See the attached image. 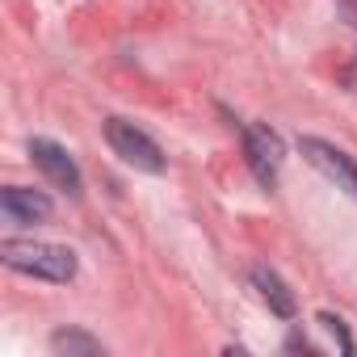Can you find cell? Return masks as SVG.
<instances>
[{
    "label": "cell",
    "instance_id": "cell-1",
    "mask_svg": "<svg viewBox=\"0 0 357 357\" xmlns=\"http://www.w3.org/2000/svg\"><path fill=\"white\" fill-rule=\"evenodd\" d=\"M5 265L43 282H72L76 278V252L63 244H38V240H9Z\"/></svg>",
    "mask_w": 357,
    "mask_h": 357
},
{
    "label": "cell",
    "instance_id": "cell-2",
    "mask_svg": "<svg viewBox=\"0 0 357 357\" xmlns=\"http://www.w3.org/2000/svg\"><path fill=\"white\" fill-rule=\"evenodd\" d=\"M105 139H109L114 155H122L130 168H139V172H164V151H160L155 139L143 135L135 122H126V118H109V122H105Z\"/></svg>",
    "mask_w": 357,
    "mask_h": 357
},
{
    "label": "cell",
    "instance_id": "cell-3",
    "mask_svg": "<svg viewBox=\"0 0 357 357\" xmlns=\"http://www.w3.org/2000/svg\"><path fill=\"white\" fill-rule=\"evenodd\" d=\"M244 155H248V164H252V172H257V181H261V185H273L278 172H282L286 147H282L278 130L252 122V126H244Z\"/></svg>",
    "mask_w": 357,
    "mask_h": 357
},
{
    "label": "cell",
    "instance_id": "cell-4",
    "mask_svg": "<svg viewBox=\"0 0 357 357\" xmlns=\"http://www.w3.org/2000/svg\"><path fill=\"white\" fill-rule=\"evenodd\" d=\"M303 155L328 176L336 190H344V194L357 198V160H353V155H344L340 147H332V143H324V139H303Z\"/></svg>",
    "mask_w": 357,
    "mask_h": 357
},
{
    "label": "cell",
    "instance_id": "cell-5",
    "mask_svg": "<svg viewBox=\"0 0 357 357\" xmlns=\"http://www.w3.org/2000/svg\"><path fill=\"white\" fill-rule=\"evenodd\" d=\"M30 155H34V164L47 172L51 185H59V190H68V194H80V168H76V160L68 155V147H59L55 139H34V143H30Z\"/></svg>",
    "mask_w": 357,
    "mask_h": 357
},
{
    "label": "cell",
    "instance_id": "cell-6",
    "mask_svg": "<svg viewBox=\"0 0 357 357\" xmlns=\"http://www.w3.org/2000/svg\"><path fill=\"white\" fill-rule=\"evenodd\" d=\"M0 211H5L13 223H47L51 219V198L43 190H22V185H9L0 194Z\"/></svg>",
    "mask_w": 357,
    "mask_h": 357
},
{
    "label": "cell",
    "instance_id": "cell-7",
    "mask_svg": "<svg viewBox=\"0 0 357 357\" xmlns=\"http://www.w3.org/2000/svg\"><path fill=\"white\" fill-rule=\"evenodd\" d=\"M252 286L261 290V298L269 303V311H273V315H282V319H290V315H294V294L286 290V282H282L273 269H252Z\"/></svg>",
    "mask_w": 357,
    "mask_h": 357
},
{
    "label": "cell",
    "instance_id": "cell-8",
    "mask_svg": "<svg viewBox=\"0 0 357 357\" xmlns=\"http://www.w3.org/2000/svg\"><path fill=\"white\" fill-rule=\"evenodd\" d=\"M51 349L55 353H84V357H97L101 353V344L93 336H84V332H55L51 336Z\"/></svg>",
    "mask_w": 357,
    "mask_h": 357
},
{
    "label": "cell",
    "instance_id": "cell-9",
    "mask_svg": "<svg viewBox=\"0 0 357 357\" xmlns=\"http://www.w3.org/2000/svg\"><path fill=\"white\" fill-rule=\"evenodd\" d=\"M319 324H324V328H328V332L340 340V349H344V353H353V340L344 336V328H340V319H336V315H319Z\"/></svg>",
    "mask_w": 357,
    "mask_h": 357
},
{
    "label": "cell",
    "instance_id": "cell-10",
    "mask_svg": "<svg viewBox=\"0 0 357 357\" xmlns=\"http://www.w3.org/2000/svg\"><path fill=\"white\" fill-rule=\"evenodd\" d=\"M344 80H349V89L357 93V55H353V63H349V76H344Z\"/></svg>",
    "mask_w": 357,
    "mask_h": 357
}]
</instances>
